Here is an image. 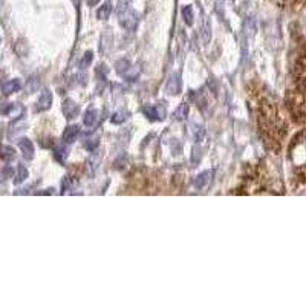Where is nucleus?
<instances>
[{"label":"nucleus","instance_id":"ddd939ff","mask_svg":"<svg viewBox=\"0 0 306 306\" xmlns=\"http://www.w3.org/2000/svg\"><path fill=\"white\" fill-rule=\"evenodd\" d=\"M129 112L127 110H119V112H116L112 118H110V121L113 122V124H122V122H124L127 118H129Z\"/></svg>","mask_w":306,"mask_h":306},{"label":"nucleus","instance_id":"9d476101","mask_svg":"<svg viewBox=\"0 0 306 306\" xmlns=\"http://www.w3.org/2000/svg\"><path fill=\"white\" fill-rule=\"evenodd\" d=\"M0 158L6 162H9L15 158V150L9 146H0Z\"/></svg>","mask_w":306,"mask_h":306},{"label":"nucleus","instance_id":"7ed1b4c3","mask_svg":"<svg viewBox=\"0 0 306 306\" xmlns=\"http://www.w3.org/2000/svg\"><path fill=\"white\" fill-rule=\"evenodd\" d=\"M61 112H63V115L68 119H72V118H75L80 113V109H78V106H77V103H75L74 100L68 98V100H65L63 106H61Z\"/></svg>","mask_w":306,"mask_h":306},{"label":"nucleus","instance_id":"6ab92c4d","mask_svg":"<svg viewBox=\"0 0 306 306\" xmlns=\"http://www.w3.org/2000/svg\"><path fill=\"white\" fill-rule=\"evenodd\" d=\"M129 66H130V65H129L127 60H119L118 63H116V71H118L119 74H121V72H126V71L129 69Z\"/></svg>","mask_w":306,"mask_h":306},{"label":"nucleus","instance_id":"4be33fe9","mask_svg":"<svg viewBox=\"0 0 306 306\" xmlns=\"http://www.w3.org/2000/svg\"><path fill=\"white\" fill-rule=\"evenodd\" d=\"M86 2H88V5H89V6H95V5H98L100 0H86Z\"/></svg>","mask_w":306,"mask_h":306},{"label":"nucleus","instance_id":"4468645a","mask_svg":"<svg viewBox=\"0 0 306 306\" xmlns=\"http://www.w3.org/2000/svg\"><path fill=\"white\" fill-rule=\"evenodd\" d=\"M187 115H189V106L187 104H181L176 110H175V113H173V116L178 119V121H184L187 118Z\"/></svg>","mask_w":306,"mask_h":306},{"label":"nucleus","instance_id":"1a4fd4ad","mask_svg":"<svg viewBox=\"0 0 306 306\" xmlns=\"http://www.w3.org/2000/svg\"><path fill=\"white\" fill-rule=\"evenodd\" d=\"M179 89H181V80H179V75L175 74V75L170 77L169 83H167V92L169 94H178Z\"/></svg>","mask_w":306,"mask_h":306},{"label":"nucleus","instance_id":"f8f14e48","mask_svg":"<svg viewBox=\"0 0 306 306\" xmlns=\"http://www.w3.org/2000/svg\"><path fill=\"white\" fill-rule=\"evenodd\" d=\"M110 12H112V6L109 3H104L103 6H100L98 11H97V18L100 20H107L110 17Z\"/></svg>","mask_w":306,"mask_h":306},{"label":"nucleus","instance_id":"f3484780","mask_svg":"<svg viewBox=\"0 0 306 306\" xmlns=\"http://www.w3.org/2000/svg\"><path fill=\"white\" fill-rule=\"evenodd\" d=\"M66 156H68V152H66L65 147H57V149L54 150V158H55L58 162H65Z\"/></svg>","mask_w":306,"mask_h":306},{"label":"nucleus","instance_id":"39448f33","mask_svg":"<svg viewBox=\"0 0 306 306\" xmlns=\"http://www.w3.org/2000/svg\"><path fill=\"white\" fill-rule=\"evenodd\" d=\"M211 176H213V170L202 172V173L198 175L196 179H195V187H196V189H204V187H205L207 184L211 181Z\"/></svg>","mask_w":306,"mask_h":306},{"label":"nucleus","instance_id":"f03ea898","mask_svg":"<svg viewBox=\"0 0 306 306\" xmlns=\"http://www.w3.org/2000/svg\"><path fill=\"white\" fill-rule=\"evenodd\" d=\"M121 25H122V28H126L129 31H133L138 26V15L133 11H130V9L124 11V12H122V15H121Z\"/></svg>","mask_w":306,"mask_h":306},{"label":"nucleus","instance_id":"a211bd4d","mask_svg":"<svg viewBox=\"0 0 306 306\" xmlns=\"http://www.w3.org/2000/svg\"><path fill=\"white\" fill-rule=\"evenodd\" d=\"M92 58H94L92 52H86V54L83 55V58H81V61H80V68H81V69L88 68V66L92 63Z\"/></svg>","mask_w":306,"mask_h":306},{"label":"nucleus","instance_id":"0eeeda50","mask_svg":"<svg viewBox=\"0 0 306 306\" xmlns=\"http://www.w3.org/2000/svg\"><path fill=\"white\" fill-rule=\"evenodd\" d=\"M144 115L149 116L150 119L156 121V119H162V118H164L166 110L162 109V107L159 109V106H149V107L144 109Z\"/></svg>","mask_w":306,"mask_h":306},{"label":"nucleus","instance_id":"9b49d317","mask_svg":"<svg viewBox=\"0 0 306 306\" xmlns=\"http://www.w3.org/2000/svg\"><path fill=\"white\" fill-rule=\"evenodd\" d=\"M95 121H97V110L95 109H88L85 116H83V124L86 127H92L95 124Z\"/></svg>","mask_w":306,"mask_h":306},{"label":"nucleus","instance_id":"423d86ee","mask_svg":"<svg viewBox=\"0 0 306 306\" xmlns=\"http://www.w3.org/2000/svg\"><path fill=\"white\" fill-rule=\"evenodd\" d=\"M20 89H22V81H20L18 78L8 80L6 83L3 85V88H2L3 94H6V95H9V94H15V92H18Z\"/></svg>","mask_w":306,"mask_h":306},{"label":"nucleus","instance_id":"2eb2a0df","mask_svg":"<svg viewBox=\"0 0 306 306\" xmlns=\"http://www.w3.org/2000/svg\"><path fill=\"white\" fill-rule=\"evenodd\" d=\"M182 18H184V22H186V25H189V26L193 25V9H192V6H184L182 8Z\"/></svg>","mask_w":306,"mask_h":306},{"label":"nucleus","instance_id":"6e6552de","mask_svg":"<svg viewBox=\"0 0 306 306\" xmlns=\"http://www.w3.org/2000/svg\"><path fill=\"white\" fill-rule=\"evenodd\" d=\"M78 133H80L78 126H68L63 132V141L66 142V144H71V142H74L77 139Z\"/></svg>","mask_w":306,"mask_h":306},{"label":"nucleus","instance_id":"f257e3e1","mask_svg":"<svg viewBox=\"0 0 306 306\" xmlns=\"http://www.w3.org/2000/svg\"><path fill=\"white\" fill-rule=\"evenodd\" d=\"M51 104H52V92L43 91L35 103V112H46L51 107Z\"/></svg>","mask_w":306,"mask_h":306},{"label":"nucleus","instance_id":"dca6fc26","mask_svg":"<svg viewBox=\"0 0 306 306\" xmlns=\"http://www.w3.org/2000/svg\"><path fill=\"white\" fill-rule=\"evenodd\" d=\"M28 169L25 166H18V172H17V176H15V184H20V182H23L26 178H28Z\"/></svg>","mask_w":306,"mask_h":306},{"label":"nucleus","instance_id":"aec40b11","mask_svg":"<svg viewBox=\"0 0 306 306\" xmlns=\"http://www.w3.org/2000/svg\"><path fill=\"white\" fill-rule=\"evenodd\" d=\"M12 109H14V104H12V103H6V104H3V106H0V115L6 116V115H9V113L12 112Z\"/></svg>","mask_w":306,"mask_h":306},{"label":"nucleus","instance_id":"412c9836","mask_svg":"<svg viewBox=\"0 0 306 306\" xmlns=\"http://www.w3.org/2000/svg\"><path fill=\"white\" fill-rule=\"evenodd\" d=\"M2 175H3L5 178H11V176L14 175V170H12L11 167H5L3 172H2Z\"/></svg>","mask_w":306,"mask_h":306},{"label":"nucleus","instance_id":"20e7f679","mask_svg":"<svg viewBox=\"0 0 306 306\" xmlns=\"http://www.w3.org/2000/svg\"><path fill=\"white\" fill-rule=\"evenodd\" d=\"M18 147H20V150H22V153H23V156L26 159H32L34 158V144L28 138L20 139L18 141Z\"/></svg>","mask_w":306,"mask_h":306}]
</instances>
